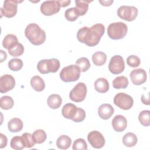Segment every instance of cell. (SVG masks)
Listing matches in <instances>:
<instances>
[{
	"label": "cell",
	"instance_id": "cell-1",
	"mask_svg": "<svg viewBox=\"0 0 150 150\" xmlns=\"http://www.w3.org/2000/svg\"><path fill=\"white\" fill-rule=\"evenodd\" d=\"M104 32V26L101 23H96L90 28L84 26L80 28L77 33V38L80 42L92 47L99 43Z\"/></svg>",
	"mask_w": 150,
	"mask_h": 150
},
{
	"label": "cell",
	"instance_id": "cell-2",
	"mask_svg": "<svg viewBox=\"0 0 150 150\" xmlns=\"http://www.w3.org/2000/svg\"><path fill=\"white\" fill-rule=\"evenodd\" d=\"M25 35L26 38L33 45L43 44L46 40V33L36 23L29 24L25 28Z\"/></svg>",
	"mask_w": 150,
	"mask_h": 150
},
{
	"label": "cell",
	"instance_id": "cell-3",
	"mask_svg": "<svg viewBox=\"0 0 150 150\" xmlns=\"http://www.w3.org/2000/svg\"><path fill=\"white\" fill-rule=\"evenodd\" d=\"M128 27L122 22H117L111 23L107 28V34L112 39L118 40L123 39L127 35Z\"/></svg>",
	"mask_w": 150,
	"mask_h": 150
},
{
	"label": "cell",
	"instance_id": "cell-4",
	"mask_svg": "<svg viewBox=\"0 0 150 150\" xmlns=\"http://www.w3.org/2000/svg\"><path fill=\"white\" fill-rule=\"evenodd\" d=\"M81 70L77 65L71 64L63 67L60 72V77L64 82L77 81L80 76Z\"/></svg>",
	"mask_w": 150,
	"mask_h": 150
},
{
	"label": "cell",
	"instance_id": "cell-5",
	"mask_svg": "<svg viewBox=\"0 0 150 150\" xmlns=\"http://www.w3.org/2000/svg\"><path fill=\"white\" fill-rule=\"evenodd\" d=\"M60 68V62L58 59L52 58L40 60L37 64V69L42 74L55 73Z\"/></svg>",
	"mask_w": 150,
	"mask_h": 150
},
{
	"label": "cell",
	"instance_id": "cell-6",
	"mask_svg": "<svg viewBox=\"0 0 150 150\" xmlns=\"http://www.w3.org/2000/svg\"><path fill=\"white\" fill-rule=\"evenodd\" d=\"M114 103L120 108L129 110L134 104V100L131 96L125 93H119L114 97Z\"/></svg>",
	"mask_w": 150,
	"mask_h": 150
},
{
	"label": "cell",
	"instance_id": "cell-7",
	"mask_svg": "<svg viewBox=\"0 0 150 150\" xmlns=\"http://www.w3.org/2000/svg\"><path fill=\"white\" fill-rule=\"evenodd\" d=\"M138 9L134 6L122 5L117 10L118 16L123 20L128 22L134 21L138 15Z\"/></svg>",
	"mask_w": 150,
	"mask_h": 150
},
{
	"label": "cell",
	"instance_id": "cell-8",
	"mask_svg": "<svg viewBox=\"0 0 150 150\" xmlns=\"http://www.w3.org/2000/svg\"><path fill=\"white\" fill-rule=\"evenodd\" d=\"M87 91L86 85L84 83L80 82L77 83L70 91L69 97L73 101L81 102L85 99Z\"/></svg>",
	"mask_w": 150,
	"mask_h": 150
},
{
	"label": "cell",
	"instance_id": "cell-9",
	"mask_svg": "<svg viewBox=\"0 0 150 150\" xmlns=\"http://www.w3.org/2000/svg\"><path fill=\"white\" fill-rule=\"evenodd\" d=\"M22 1L16 0H6L4 2L3 6L1 8V16H4L6 18H12L17 13L18 4Z\"/></svg>",
	"mask_w": 150,
	"mask_h": 150
},
{
	"label": "cell",
	"instance_id": "cell-10",
	"mask_svg": "<svg viewBox=\"0 0 150 150\" xmlns=\"http://www.w3.org/2000/svg\"><path fill=\"white\" fill-rule=\"evenodd\" d=\"M125 69V62L122 56L114 55L112 56L108 64L110 71L114 74H118L122 73Z\"/></svg>",
	"mask_w": 150,
	"mask_h": 150
},
{
	"label": "cell",
	"instance_id": "cell-11",
	"mask_svg": "<svg viewBox=\"0 0 150 150\" xmlns=\"http://www.w3.org/2000/svg\"><path fill=\"white\" fill-rule=\"evenodd\" d=\"M60 5L58 1H46L40 5V12L46 16H51L60 11Z\"/></svg>",
	"mask_w": 150,
	"mask_h": 150
},
{
	"label": "cell",
	"instance_id": "cell-12",
	"mask_svg": "<svg viewBox=\"0 0 150 150\" xmlns=\"http://www.w3.org/2000/svg\"><path fill=\"white\" fill-rule=\"evenodd\" d=\"M87 139L92 147L99 149L105 145V138L102 134L97 131H93L87 135Z\"/></svg>",
	"mask_w": 150,
	"mask_h": 150
},
{
	"label": "cell",
	"instance_id": "cell-13",
	"mask_svg": "<svg viewBox=\"0 0 150 150\" xmlns=\"http://www.w3.org/2000/svg\"><path fill=\"white\" fill-rule=\"evenodd\" d=\"M15 86L14 77L10 74H4L0 77V92L5 93L12 90Z\"/></svg>",
	"mask_w": 150,
	"mask_h": 150
},
{
	"label": "cell",
	"instance_id": "cell-14",
	"mask_svg": "<svg viewBox=\"0 0 150 150\" xmlns=\"http://www.w3.org/2000/svg\"><path fill=\"white\" fill-rule=\"evenodd\" d=\"M146 73L142 69H137L131 71L130 78L132 83L137 86H139L144 83L146 80Z\"/></svg>",
	"mask_w": 150,
	"mask_h": 150
},
{
	"label": "cell",
	"instance_id": "cell-15",
	"mask_svg": "<svg viewBox=\"0 0 150 150\" xmlns=\"http://www.w3.org/2000/svg\"><path fill=\"white\" fill-rule=\"evenodd\" d=\"M79 108L77 107L72 103H67L64 104L62 110V114L63 116L67 119L74 121L78 112Z\"/></svg>",
	"mask_w": 150,
	"mask_h": 150
},
{
	"label": "cell",
	"instance_id": "cell-16",
	"mask_svg": "<svg viewBox=\"0 0 150 150\" xmlns=\"http://www.w3.org/2000/svg\"><path fill=\"white\" fill-rule=\"evenodd\" d=\"M112 126L114 131L117 132H122L127 128V119L122 115H117L112 120Z\"/></svg>",
	"mask_w": 150,
	"mask_h": 150
},
{
	"label": "cell",
	"instance_id": "cell-17",
	"mask_svg": "<svg viewBox=\"0 0 150 150\" xmlns=\"http://www.w3.org/2000/svg\"><path fill=\"white\" fill-rule=\"evenodd\" d=\"M114 111L113 107L109 104H101L98 109V115L103 120L109 119L114 114Z\"/></svg>",
	"mask_w": 150,
	"mask_h": 150
},
{
	"label": "cell",
	"instance_id": "cell-18",
	"mask_svg": "<svg viewBox=\"0 0 150 150\" xmlns=\"http://www.w3.org/2000/svg\"><path fill=\"white\" fill-rule=\"evenodd\" d=\"M94 88L98 93H106L109 90V83L105 78H98L94 82Z\"/></svg>",
	"mask_w": 150,
	"mask_h": 150
},
{
	"label": "cell",
	"instance_id": "cell-19",
	"mask_svg": "<svg viewBox=\"0 0 150 150\" xmlns=\"http://www.w3.org/2000/svg\"><path fill=\"white\" fill-rule=\"evenodd\" d=\"M8 128L11 132H18L23 128V122L18 118H12L8 123Z\"/></svg>",
	"mask_w": 150,
	"mask_h": 150
},
{
	"label": "cell",
	"instance_id": "cell-20",
	"mask_svg": "<svg viewBox=\"0 0 150 150\" xmlns=\"http://www.w3.org/2000/svg\"><path fill=\"white\" fill-rule=\"evenodd\" d=\"M18 40L15 35L8 34L5 36L2 41V46L8 50L18 43Z\"/></svg>",
	"mask_w": 150,
	"mask_h": 150
},
{
	"label": "cell",
	"instance_id": "cell-21",
	"mask_svg": "<svg viewBox=\"0 0 150 150\" xmlns=\"http://www.w3.org/2000/svg\"><path fill=\"white\" fill-rule=\"evenodd\" d=\"M92 1L88 0H76V9L79 16H83L85 15L88 8V5Z\"/></svg>",
	"mask_w": 150,
	"mask_h": 150
},
{
	"label": "cell",
	"instance_id": "cell-22",
	"mask_svg": "<svg viewBox=\"0 0 150 150\" xmlns=\"http://www.w3.org/2000/svg\"><path fill=\"white\" fill-rule=\"evenodd\" d=\"M47 103L48 106L50 108L57 109L61 105L62 103V98L59 95L53 94L49 96Z\"/></svg>",
	"mask_w": 150,
	"mask_h": 150
},
{
	"label": "cell",
	"instance_id": "cell-23",
	"mask_svg": "<svg viewBox=\"0 0 150 150\" xmlns=\"http://www.w3.org/2000/svg\"><path fill=\"white\" fill-rule=\"evenodd\" d=\"M32 87L36 91H42L45 89V83L43 80L39 76H35L30 80Z\"/></svg>",
	"mask_w": 150,
	"mask_h": 150
},
{
	"label": "cell",
	"instance_id": "cell-24",
	"mask_svg": "<svg viewBox=\"0 0 150 150\" xmlns=\"http://www.w3.org/2000/svg\"><path fill=\"white\" fill-rule=\"evenodd\" d=\"M137 142V137L132 132H128L125 134L122 138V142L124 145L127 147H132L135 146Z\"/></svg>",
	"mask_w": 150,
	"mask_h": 150
},
{
	"label": "cell",
	"instance_id": "cell-25",
	"mask_svg": "<svg viewBox=\"0 0 150 150\" xmlns=\"http://www.w3.org/2000/svg\"><path fill=\"white\" fill-rule=\"evenodd\" d=\"M71 138L66 135H62L60 136L56 141L57 146L61 149H68L71 145Z\"/></svg>",
	"mask_w": 150,
	"mask_h": 150
},
{
	"label": "cell",
	"instance_id": "cell-26",
	"mask_svg": "<svg viewBox=\"0 0 150 150\" xmlns=\"http://www.w3.org/2000/svg\"><path fill=\"white\" fill-rule=\"evenodd\" d=\"M92 61L97 66L104 64L107 60V55L103 52H96L92 55Z\"/></svg>",
	"mask_w": 150,
	"mask_h": 150
},
{
	"label": "cell",
	"instance_id": "cell-27",
	"mask_svg": "<svg viewBox=\"0 0 150 150\" xmlns=\"http://www.w3.org/2000/svg\"><path fill=\"white\" fill-rule=\"evenodd\" d=\"M128 80L127 77L124 76H118L112 81V86L114 88H125L128 85Z\"/></svg>",
	"mask_w": 150,
	"mask_h": 150
},
{
	"label": "cell",
	"instance_id": "cell-28",
	"mask_svg": "<svg viewBox=\"0 0 150 150\" xmlns=\"http://www.w3.org/2000/svg\"><path fill=\"white\" fill-rule=\"evenodd\" d=\"M10 145L12 149L16 150H21L26 147L24 139L22 136L13 137L11 141Z\"/></svg>",
	"mask_w": 150,
	"mask_h": 150
},
{
	"label": "cell",
	"instance_id": "cell-29",
	"mask_svg": "<svg viewBox=\"0 0 150 150\" xmlns=\"http://www.w3.org/2000/svg\"><path fill=\"white\" fill-rule=\"evenodd\" d=\"M33 138L35 144H42L43 143L47 138L46 134L43 129H39L35 130L32 134Z\"/></svg>",
	"mask_w": 150,
	"mask_h": 150
},
{
	"label": "cell",
	"instance_id": "cell-30",
	"mask_svg": "<svg viewBox=\"0 0 150 150\" xmlns=\"http://www.w3.org/2000/svg\"><path fill=\"white\" fill-rule=\"evenodd\" d=\"M0 104L2 109L7 110L13 107L14 101L11 97L8 96H4L1 98Z\"/></svg>",
	"mask_w": 150,
	"mask_h": 150
},
{
	"label": "cell",
	"instance_id": "cell-31",
	"mask_svg": "<svg viewBox=\"0 0 150 150\" xmlns=\"http://www.w3.org/2000/svg\"><path fill=\"white\" fill-rule=\"evenodd\" d=\"M138 120L142 125L149 126L150 125V111L149 110L142 111L139 114Z\"/></svg>",
	"mask_w": 150,
	"mask_h": 150
},
{
	"label": "cell",
	"instance_id": "cell-32",
	"mask_svg": "<svg viewBox=\"0 0 150 150\" xmlns=\"http://www.w3.org/2000/svg\"><path fill=\"white\" fill-rule=\"evenodd\" d=\"M23 67V62L21 59L14 58L11 59L8 62V67L10 70L15 71L20 70Z\"/></svg>",
	"mask_w": 150,
	"mask_h": 150
},
{
	"label": "cell",
	"instance_id": "cell-33",
	"mask_svg": "<svg viewBox=\"0 0 150 150\" xmlns=\"http://www.w3.org/2000/svg\"><path fill=\"white\" fill-rule=\"evenodd\" d=\"M76 65L79 67L81 71L85 72L90 67V63L87 57H80L78 59L76 63Z\"/></svg>",
	"mask_w": 150,
	"mask_h": 150
},
{
	"label": "cell",
	"instance_id": "cell-34",
	"mask_svg": "<svg viewBox=\"0 0 150 150\" xmlns=\"http://www.w3.org/2000/svg\"><path fill=\"white\" fill-rule=\"evenodd\" d=\"M64 16L66 19L70 22L76 21L79 16L76 8L73 7L67 9L64 12Z\"/></svg>",
	"mask_w": 150,
	"mask_h": 150
},
{
	"label": "cell",
	"instance_id": "cell-35",
	"mask_svg": "<svg viewBox=\"0 0 150 150\" xmlns=\"http://www.w3.org/2000/svg\"><path fill=\"white\" fill-rule=\"evenodd\" d=\"M24 52V47L23 46L18 43L14 47L8 50V53L9 54L13 57H18L22 55Z\"/></svg>",
	"mask_w": 150,
	"mask_h": 150
},
{
	"label": "cell",
	"instance_id": "cell-36",
	"mask_svg": "<svg viewBox=\"0 0 150 150\" xmlns=\"http://www.w3.org/2000/svg\"><path fill=\"white\" fill-rule=\"evenodd\" d=\"M72 148L74 150H86L87 144L84 139L78 138L74 141Z\"/></svg>",
	"mask_w": 150,
	"mask_h": 150
},
{
	"label": "cell",
	"instance_id": "cell-37",
	"mask_svg": "<svg viewBox=\"0 0 150 150\" xmlns=\"http://www.w3.org/2000/svg\"><path fill=\"white\" fill-rule=\"evenodd\" d=\"M127 63L132 67H137L141 64L140 59L136 55H130L127 59Z\"/></svg>",
	"mask_w": 150,
	"mask_h": 150
},
{
	"label": "cell",
	"instance_id": "cell-38",
	"mask_svg": "<svg viewBox=\"0 0 150 150\" xmlns=\"http://www.w3.org/2000/svg\"><path fill=\"white\" fill-rule=\"evenodd\" d=\"M22 137H23V138L24 139L26 148H32V146H35V142L33 138L32 134L28 133V132H25L22 135Z\"/></svg>",
	"mask_w": 150,
	"mask_h": 150
},
{
	"label": "cell",
	"instance_id": "cell-39",
	"mask_svg": "<svg viewBox=\"0 0 150 150\" xmlns=\"http://www.w3.org/2000/svg\"><path fill=\"white\" fill-rule=\"evenodd\" d=\"M0 138H1L0 148H3L6 146L7 142H8V139H7L6 137L2 133L0 134Z\"/></svg>",
	"mask_w": 150,
	"mask_h": 150
},
{
	"label": "cell",
	"instance_id": "cell-40",
	"mask_svg": "<svg viewBox=\"0 0 150 150\" xmlns=\"http://www.w3.org/2000/svg\"><path fill=\"white\" fill-rule=\"evenodd\" d=\"M59 4H60V7H66V6H67L69 5V4H70L71 1L70 0H67V1H63V0H59L58 1Z\"/></svg>",
	"mask_w": 150,
	"mask_h": 150
},
{
	"label": "cell",
	"instance_id": "cell-41",
	"mask_svg": "<svg viewBox=\"0 0 150 150\" xmlns=\"http://www.w3.org/2000/svg\"><path fill=\"white\" fill-rule=\"evenodd\" d=\"M0 52H1V63H2L6 59L7 54H6V53L2 50H1Z\"/></svg>",
	"mask_w": 150,
	"mask_h": 150
},
{
	"label": "cell",
	"instance_id": "cell-42",
	"mask_svg": "<svg viewBox=\"0 0 150 150\" xmlns=\"http://www.w3.org/2000/svg\"><path fill=\"white\" fill-rule=\"evenodd\" d=\"M100 3L102 4V5L103 6H108L111 5V4L113 3V1H99Z\"/></svg>",
	"mask_w": 150,
	"mask_h": 150
}]
</instances>
